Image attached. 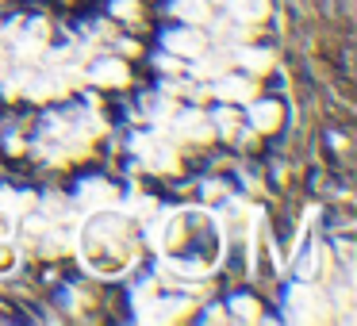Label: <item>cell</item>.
<instances>
[{
	"mask_svg": "<svg viewBox=\"0 0 357 326\" xmlns=\"http://www.w3.org/2000/svg\"><path fill=\"white\" fill-rule=\"evenodd\" d=\"M284 303H288V311H284L288 323H323L326 318V300L311 280H300V284L288 288Z\"/></svg>",
	"mask_w": 357,
	"mask_h": 326,
	"instance_id": "cell-1",
	"label": "cell"
},
{
	"mask_svg": "<svg viewBox=\"0 0 357 326\" xmlns=\"http://www.w3.org/2000/svg\"><path fill=\"white\" fill-rule=\"evenodd\" d=\"M135 154L142 157V165L154 173H173L177 169V150H173V142L165 139V131H146V134H135Z\"/></svg>",
	"mask_w": 357,
	"mask_h": 326,
	"instance_id": "cell-2",
	"label": "cell"
},
{
	"mask_svg": "<svg viewBox=\"0 0 357 326\" xmlns=\"http://www.w3.org/2000/svg\"><path fill=\"white\" fill-rule=\"evenodd\" d=\"M158 131L173 134V139H181V142H208L211 134H215V127H211V119L204 116V111L188 108V111H181V116L173 119V127L165 123V127H158Z\"/></svg>",
	"mask_w": 357,
	"mask_h": 326,
	"instance_id": "cell-3",
	"label": "cell"
},
{
	"mask_svg": "<svg viewBox=\"0 0 357 326\" xmlns=\"http://www.w3.org/2000/svg\"><path fill=\"white\" fill-rule=\"evenodd\" d=\"M162 47L169 50V54H177V58H196L204 47H208V35H204L200 27L185 24V27H177V31H165Z\"/></svg>",
	"mask_w": 357,
	"mask_h": 326,
	"instance_id": "cell-4",
	"label": "cell"
},
{
	"mask_svg": "<svg viewBox=\"0 0 357 326\" xmlns=\"http://www.w3.org/2000/svg\"><path fill=\"white\" fill-rule=\"evenodd\" d=\"M73 200H77L85 211H108L112 203H116V185H108V180H100V177H89V180L77 185Z\"/></svg>",
	"mask_w": 357,
	"mask_h": 326,
	"instance_id": "cell-5",
	"label": "cell"
},
{
	"mask_svg": "<svg viewBox=\"0 0 357 326\" xmlns=\"http://www.w3.org/2000/svg\"><path fill=\"white\" fill-rule=\"evenodd\" d=\"M188 307L192 303L185 300V295H165V300H150L146 307L139 311L142 323H177V318L188 315Z\"/></svg>",
	"mask_w": 357,
	"mask_h": 326,
	"instance_id": "cell-6",
	"label": "cell"
},
{
	"mask_svg": "<svg viewBox=\"0 0 357 326\" xmlns=\"http://www.w3.org/2000/svg\"><path fill=\"white\" fill-rule=\"evenodd\" d=\"M254 93V77H231V73L215 77V88H211V96H219L223 104H250Z\"/></svg>",
	"mask_w": 357,
	"mask_h": 326,
	"instance_id": "cell-7",
	"label": "cell"
},
{
	"mask_svg": "<svg viewBox=\"0 0 357 326\" xmlns=\"http://www.w3.org/2000/svg\"><path fill=\"white\" fill-rule=\"evenodd\" d=\"M188 70H192L196 81H215V77H223V73L231 70V50H208V47H204Z\"/></svg>",
	"mask_w": 357,
	"mask_h": 326,
	"instance_id": "cell-8",
	"label": "cell"
},
{
	"mask_svg": "<svg viewBox=\"0 0 357 326\" xmlns=\"http://www.w3.org/2000/svg\"><path fill=\"white\" fill-rule=\"evenodd\" d=\"M181 234H185L181 215H162V219L150 215L146 238H150V246H154V249H165V246H173V242H181Z\"/></svg>",
	"mask_w": 357,
	"mask_h": 326,
	"instance_id": "cell-9",
	"label": "cell"
},
{
	"mask_svg": "<svg viewBox=\"0 0 357 326\" xmlns=\"http://www.w3.org/2000/svg\"><path fill=\"white\" fill-rule=\"evenodd\" d=\"M89 77L96 81V85H108V88H119L131 81V70H127V62H119V58H96L93 70H89Z\"/></svg>",
	"mask_w": 357,
	"mask_h": 326,
	"instance_id": "cell-10",
	"label": "cell"
},
{
	"mask_svg": "<svg viewBox=\"0 0 357 326\" xmlns=\"http://www.w3.org/2000/svg\"><path fill=\"white\" fill-rule=\"evenodd\" d=\"M227 16H231L234 24L254 27L269 16V0H227Z\"/></svg>",
	"mask_w": 357,
	"mask_h": 326,
	"instance_id": "cell-11",
	"label": "cell"
},
{
	"mask_svg": "<svg viewBox=\"0 0 357 326\" xmlns=\"http://www.w3.org/2000/svg\"><path fill=\"white\" fill-rule=\"evenodd\" d=\"M280 116H284V108L277 100H250V127L254 131H277Z\"/></svg>",
	"mask_w": 357,
	"mask_h": 326,
	"instance_id": "cell-12",
	"label": "cell"
},
{
	"mask_svg": "<svg viewBox=\"0 0 357 326\" xmlns=\"http://www.w3.org/2000/svg\"><path fill=\"white\" fill-rule=\"evenodd\" d=\"M231 62H238L250 77H261V73L273 70V54H269V50H257V47H250V42H246V47H234Z\"/></svg>",
	"mask_w": 357,
	"mask_h": 326,
	"instance_id": "cell-13",
	"label": "cell"
},
{
	"mask_svg": "<svg viewBox=\"0 0 357 326\" xmlns=\"http://www.w3.org/2000/svg\"><path fill=\"white\" fill-rule=\"evenodd\" d=\"M169 12L181 20V24H192V27H204L211 20L208 0H169Z\"/></svg>",
	"mask_w": 357,
	"mask_h": 326,
	"instance_id": "cell-14",
	"label": "cell"
},
{
	"mask_svg": "<svg viewBox=\"0 0 357 326\" xmlns=\"http://www.w3.org/2000/svg\"><path fill=\"white\" fill-rule=\"evenodd\" d=\"M0 211L4 215H35V192H16V188L0 185Z\"/></svg>",
	"mask_w": 357,
	"mask_h": 326,
	"instance_id": "cell-15",
	"label": "cell"
},
{
	"mask_svg": "<svg viewBox=\"0 0 357 326\" xmlns=\"http://www.w3.org/2000/svg\"><path fill=\"white\" fill-rule=\"evenodd\" d=\"M24 96H31V100H50V96H66V88H62V81H58V73L50 70V73H43V77H35V73H31Z\"/></svg>",
	"mask_w": 357,
	"mask_h": 326,
	"instance_id": "cell-16",
	"label": "cell"
},
{
	"mask_svg": "<svg viewBox=\"0 0 357 326\" xmlns=\"http://www.w3.org/2000/svg\"><path fill=\"white\" fill-rule=\"evenodd\" d=\"M43 42L47 39H39V35H31V31H20L16 39H12V58H16V62H39L43 58Z\"/></svg>",
	"mask_w": 357,
	"mask_h": 326,
	"instance_id": "cell-17",
	"label": "cell"
},
{
	"mask_svg": "<svg viewBox=\"0 0 357 326\" xmlns=\"http://www.w3.org/2000/svg\"><path fill=\"white\" fill-rule=\"evenodd\" d=\"M227 307H231V318H238V323H257L261 318V307H257L254 295H234Z\"/></svg>",
	"mask_w": 357,
	"mask_h": 326,
	"instance_id": "cell-18",
	"label": "cell"
},
{
	"mask_svg": "<svg viewBox=\"0 0 357 326\" xmlns=\"http://www.w3.org/2000/svg\"><path fill=\"white\" fill-rule=\"evenodd\" d=\"M119 211H123V215H131V219H150V215L158 211V203L150 200V196H139V192H131V196L123 200V208H119Z\"/></svg>",
	"mask_w": 357,
	"mask_h": 326,
	"instance_id": "cell-19",
	"label": "cell"
},
{
	"mask_svg": "<svg viewBox=\"0 0 357 326\" xmlns=\"http://www.w3.org/2000/svg\"><path fill=\"white\" fill-rule=\"evenodd\" d=\"M211 127H215V134H223V139H234L238 134V116H234V108L227 104V108H219L215 116H208Z\"/></svg>",
	"mask_w": 357,
	"mask_h": 326,
	"instance_id": "cell-20",
	"label": "cell"
},
{
	"mask_svg": "<svg viewBox=\"0 0 357 326\" xmlns=\"http://www.w3.org/2000/svg\"><path fill=\"white\" fill-rule=\"evenodd\" d=\"M219 35H223V47L234 50V47H246L254 31H250L246 24H227V27H219Z\"/></svg>",
	"mask_w": 357,
	"mask_h": 326,
	"instance_id": "cell-21",
	"label": "cell"
},
{
	"mask_svg": "<svg viewBox=\"0 0 357 326\" xmlns=\"http://www.w3.org/2000/svg\"><path fill=\"white\" fill-rule=\"evenodd\" d=\"M27 81H31V70H16L12 77H0V88H4V96H8V100H16V96L27 88Z\"/></svg>",
	"mask_w": 357,
	"mask_h": 326,
	"instance_id": "cell-22",
	"label": "cell"
},
{
	"mask_svg": "<svg viewBox=\"0 0 357 326\" xmlns=\"http://www.w3.org/2000/svg\"><path fill=\"white\" fill-rule=\"evenodd\" d=\"M66 246H70V234L66 231H47L43 234V254H62Z\"/></svg>",
	"mask_w": 357,
	"mask_h": 326,
	"instance_id": "cell-23",
	"label": "cell"
},
{
	"mask_svg": "<svg viewBox=\"0 0 357 326\" xmlns=\"http://www.w3.org/2000/svg\"><path fill=\"white\" fill-rule=\"evenodd\" d=\"M35 150H39V157H47V162H54V165H62L66 157H70V154H66V146H58V142H39Z\"/></svg>",
	"mask_w": 357,
	"mask_h": 326,
	"instance_id": "cell-24",
	"label": "cell"
},
{
	"mask_svg": "<svg viewBox=\"0 0 357 326\" xmlns=\"http://www.w3.org/2000/svg\"><path fill=\"white\" fill-rule=\"evenodd\" d=\"M315 269H319V249H307V257L300 261V277L311 280V277H315Z\"/></svg>",
	"mask_w": 357,
	"mask_h": 326,
	"instance_id": "cell-25",
	"label": "cell"
},
{
	"mask_svg": "<svg viewBox=\"0 0 357 326\" xmlns=\"http://www.w3.org/2000/svg\"><path fill=\"white\" fill-rule=\"evenodd\" d=\"M135 0H112V16H119V20H135Z\"/></svg>",
	"mask_w": 357,
	"mask_h": 326,
	"instance_id": "cell-26",
	"label": "cell"
},
{
	"mask_svg": "<svg viewBox=\"0 0 357 326\" xmlns=\"http://www.w3.org/2000/svg\"><path fill=\"white\" fill-rule=\"evenodd\" d=\"M150 300H154V280H146V284H139V288H135V307H146V303Z\"/></svg>",
	"mask_w": 357,
	"mask_h": 326,
	"instance_id": "cell-27",
	"label": "cell"
},
{
	"mask_svg": "<svg viewBox=\"0 0 357 326\" xmlns=\"http://www.w3.org/2000/svg\"><path fill=\"white\" fill-rule=\"evenodd\" d=\"M154 62H158V70H162V73H181V62H177V54H169V50H165V54H158Z\"/></svg>",
	"mask_w": 357,
	"mask_h": 326,
	"instance_id": "cell-28",
	"label": "cell"
},
{
	"mask_svg": "<svg viewBox=\"0 0 357 326\" xmlns=\"http://www.w3.org/2000/svg\"><path fill=\"white\" fill-rule=\"evenodd\" d=\"M20 31H24V20H12V24L4 27V31H0V35H4V39H16Z\"/></svg>",
	"mask_w": 357,
	"mask_h": 326,
	"instance_id": "cell-29",
	"label": "cell"
},
{
	"mask_svg": "<svg viewBox=\"0 0 357 326\" xmlns=\"http://www.w3.org/2000/svg\"><path fill=\"white\" fill-rule=\"evenodd\" d=\"M223 318H227V311H223V307H211L208 315H204V323H223Z\"/></svg>",
	"mask_w": 357,
	"mask_h": 326,
	"instance_id": "cell-30",
	"label": "cell"
},
{
	"mask_svg": "<svg viewBox=\"0 0 357 326\" xmlns=\"http://www.w3.org/2000/svg\"><path fill=\"white\" fill-rule=\"evenodd\" d=\"M8 231H12V215H4V211H0V238H4Z\"/></svg>",
	"mask_w": 357,
	"mask_h": 326,
	"instance_id": "cell-31",
	"label": "cell"
},
{
	"mask_svg": "<svg viewBox=\"0 0 357 326\" xmlns=\"http://www.w3.org/2000/svg\"><path fill=\"white\" fill-rule=\"evenodd\" d=\"M8 150H12V154H20V150H24V139H16V134H12V139H8Z\"/></svg>",
	"mask_w": 357,
	"mask_h": 326,
	"instance_id": "cell-32",
	"label": "cell"
},
{
	"mask_svg": "<svg viewBox=\"0 0 357 326\" xmlns=\"http://www.w3.org/2000/svg\"><path fill=\"white\" fill-rule=\"evenodd\" d=\"M4 265H8V246L0 242V269H4Z\"/></svg>",
	"mask_w": 357,
	"mask_h": 326,
	"instance_id": "cell-33",
	"label": "cell"
},
{
	"mask_svg": "<svg viewBox=\"0 0 357 326\" xmlns=\"http://www.w3.org/2000/svg\"><path fill=\"white\" fill-rule=\"evenodd\" d=\"M4 62H8V58H4V50H0V77H4V70H8Z\"/></svg>",
	"mask_w": 357,
	"mask_h": 326,
	"instance_id": "cell-34",
	"label": "cell"
},
{
	"mask_svg": "<svg viewBox=\"0 0 357 326\" xmlns=\"http://www.w3.org/2000/svg\"><path fill=\"white\" fill-rule=\"evenodd\" d=\"M208 4H211V0H208Z\"/></svg>",
	"mask_w": 357,
	"mask_h": 326,
	"instance_id": "cell-35",
	"label": "cell"
}]
</instances>
